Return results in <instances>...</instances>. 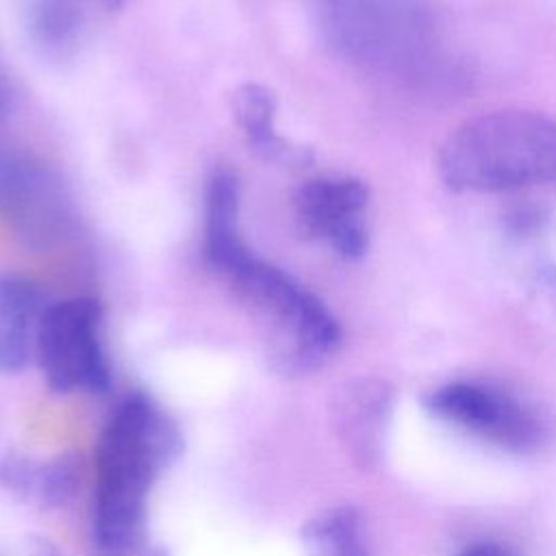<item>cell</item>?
Masks as SVG:
<instances>
[{
  "label": "cell",
  "mask_w": 556,
  "mask_h": 556,
  "mask_svg": "<svg viewBox=\"0 0 556 556\" xmlns=\"http://www.w3.org/2000/svg\"><path fill=\"white\" fill-rule=\"evenodd\" d=\"M178 452V426L150 395L128 393L111 410L93 484V541L104 556H141L150 493Z\"/></svg>",
  "instance_id": "1"
},
{
  "label": "cell",
  "mask_w": 556,
  "mask_h": 556,
  "mask_svg": "<svg viewBox=\"0 0 556 556\" xmlns=\"http://www.w3.org/2000/svg\"><path fill=\"white\" fill-rule=\"evenodd\" d=\"M206 263L261 321L278 371L308 374L334 354L341 343L334 315L291 274L258 258L243 239L208 256Z\"/></svg>",
  "instance_id": "2"
},
{
  "label": "cell",
  "mask_w": 556,
  "mask_h": 556,
  "mask_svg": "<svg viewBox=\"0 0 556 556\" xmlns=\"http://www.w3.org/2000/svg\"><path fill=\"white\" fill-rule=\"evenodd\" d=\"M437 163L460 191L556 185V122L523 109L480 113L445 137Z\"/></svg>",
  "instance_id": "3"
},
{
  "label": "cell",
  "mask_w": 556,
  "mask_h": 556,
  "mask_svg": "<svg viewBox=\"0 0 556 556\" xmlns=\"http://www.w3.org/2000/svg\"><path fill=\"white\" fill-rule=\"evenodd\" d=\"M313 17L330 52L380 74L426 65L439 37L428 0H313Z\"/></svg>",
  "instance_id": "4"
},
{
  "label": "cell",
  "mask_w": 556,
  "mask_h": 556,
  "mask_svg": "<svg viewBox=\"0 0 556 556\" xmlns=\"http://www.w3.org/2000/svg\"><path fill=\"white\" fill-rule=\"evenodd\" d=\"M35 361L59 393H102L111 369L102 345V311L93 298L48 304L35 339Z\"/></svg>",
  "instance_id": "5"
},
{
  "label": "cell",
  "mask_w": 556,
  "mask_h": 556,
  "mask_svg": "<svg viewBox=\"0 0 556 556\" xmlns=\"http://www.w3.org/2000/svg\"><path fill=\"white\" fill-rule=\"evenodd\" d=\"M441 419L510 452L541 450L549 437L545 417L528 402L480 382H447L426 400Z\"/></svg>",
  "instance_id": "6"
},
{
  "label": "cell",
  "mask_w": 556,
  "mask_h": 556,
  "mask_svg": "<svg viewBox=\"0 0 556 556\" xmlns=\"http://www.w3.org/2000/svg\"><path fill=\"white\" fill-rule=\"evenodd\" d=\"M367 187L350 176H319L295 195V219L306 237L326 241L339 256L358 258L367 250Z\"/></svg>",
  "instance_id": "7"
},
{
  "label": "cell",
  "mask_w": 556,
  "mask_h": 556,
  "mask_svg": "<svg viewBox=\"0 0 556 556\" xmlns=\"http://www.w3.org/2000/svg\"><path fill=\"white\" fill-rule=\"evenodd\" d=\"M0 215L35 237L48 235L65 217V200L52 174L4 143H0Z\"/></svg>",
  "instance_id": "8"
},
{
  "label": "cell",
  "mask_w": 556,
  "mask_h": 556,
  "mask_svg": "<svg viewBox=\"0 0 556 556\" xmlns=\"http://www.w3.org/2000/svg\"><path fill=\"white\" fill-rule=\"evenodd\" d=\"M48 304L30 280L0 271V374L22 371L35 358V339Z\"/></svg>",
  "instance_id": "9"
},
{
  "label": "cell",
  "mask_w": 556,
  "mask_h": 556,
  "mask_svg": "<svg viewBox=\"0 0 556 556\" xmlns=\"http://www.w3.org/2000/svg\"><path fill=\"white\" fill-rule=\"evenodd\" d=\"M76 482L78 465L70 454L37 458L24 452H7L0 458V486L17 500L41 508L65 504Z\"/></svg>",
  "instance_id": "10"
},
{
  "label": "cell",
  "mask_w": 556,
  "mask_h": 556,
  "mask_svg": "<svg viewBox=\"0 0 556 556\" xmlns=\"http://www.w3.org/2000/svg\"><path fill=\"white\" fill-rule=\"evenodd\" d=\"M24 28L48 59H70L87 35L89 0H24Z\"/></svg>",
  "instance_id": "11"
},
{
  "label": "cell",
  "mask_w": 556,
  "mask_h": 556,
  "mask_svg": "<svg viewBox=\"0 0 556 556\" xmlns=\"http://www.w3.org/2000/svg\"><path fill=\"white\" fill-rule=\"evenodd\" d=\"M230 106L256 156L267 163H298L304 159L300 148L276 132V96L271 89L256 83L239 85L230 96Z\"/></svg>",
  "instance_id": "12"
},
{
  "label": "cell",
  "mask_w": 556,
  "mask_h": 556,
  "mask_svg": "<svg viewBox=\"0 0 556 556\" xmlns=\"http://www.w3.org/2000/svg\"><path fill=\"white\" fill-rule=\"evenodd\" d=\"M389 391L378 382H356L339 397V430L363 463H369L380 447L384 421L389 417Z\"/></svg>",
  "instance_id": "13"
},
{
  "label": "cell",
  "mask_w": 556,
  "mask_h": 556,
  "mask_svg": "<svg viewBox=\"0 0 556 556\" xmlns=\"http://www.w3.org/2000/svg\"><path fill=\"white\" fill-rule=\"evenodd\" d=\"M308 556H371L354 508L337 506L313 517L302 530Z\"/></svg>",
  "instance_id": "14"
},
{
  "label": "cell",
  "mask_w": 556,
  "mask_h": 556,
  "mask_svg": "<svg viewBox=\"0 0 556 556\" xmlns=\"http://www.w3.org/2000/svg\"><path fill=\"white\" fill-rule=\"evenodd\" d=\"M456 556H517V552L502 543L480 541V543H471V545L463 547Z\"/></svg>",
  "instance_id": "15"
},
{
  "label": "cell",
  "mask_w": 556,
  "mask_h": 556,
  "mask_svg": "<svg viewBox=\"0 0 556 556\" xmlns=\"http://www.w3.org/2000/svg\"><path fill=\"white\" fill-rule=\"evenodd\" d=\"M7 111H9V89H7L4 74H2V70H0V124L4 122Z\"/></svg>",
  "instance_id": "16"
},
{
  "label": "cell",
  "mask_w": 556,
  "mask_h": 556,
  "mask_svg": "<svg viewBox=\"0 0 556 556\" xmlns=\"http://www.w3.org/2000/svg\"><path fill=\"white\" fill-rule=\"evenodd\" d=\"M33 556H61V554H59L54 547H50V545H46V543H39V545L35 547Z\"/></svg>",
  "instance_id": "17"
},
{
  "label": "cell",
  "mask_w": 556,
  "mask_h": 556,
  "mask_svg": "<svg viewBox=\"0 0 556 556\" xmlns=\"http://www.w3.org/2000/svg\"><path fill=\"white\" fill-rule=\"evenodd\" d=\"M89 2L100 4V7L106 9V11H117V9L124 4V0H89Z\"/></svg>",
  "instance_id": "18"
}]
</instances>
